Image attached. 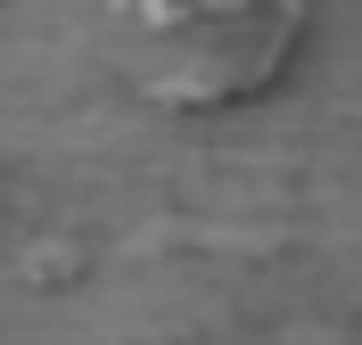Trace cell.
Listing matches in <instances>:
<instances>
[{
	"label": "cell",
	"instance_id": "cell-1",
	"mask_svg": "<svg viewBox=\"0 0 362 345\" xmlns=\"http://www.w3.org/2000/svg\"><path fill=\"white\" fill-rule=\"evenodd\" d=\"M305 0H132L107 17V58L157 107H230L288 66Z\"/></svg>",
	"mask_w": 362,
	"mask_h": 345
}]
</instances>
